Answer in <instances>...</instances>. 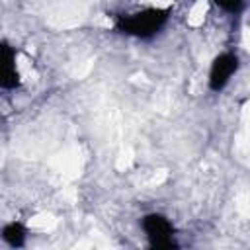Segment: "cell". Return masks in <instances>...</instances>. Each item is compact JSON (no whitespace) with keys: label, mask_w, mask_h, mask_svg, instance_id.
Segmentation results:
<instances>
[{"label":"cell","mask_w":250,"mask_h":250,"mask_svg":"<svg viewBox=\"0 0 250 250\" xmlns=\"http://www.w3.org/2000/svg\"><path fill=\"white\" fill-rule=\"evenodd\" d=\"M168 20H170V10L168 8L148 6V8H143V10H135V12L117 16L113 20V27H115V31L127 35V37L150 39V37L158 35L164 29Z\"/></svg>","instance_id":"cell-1"},{"label":"cell","mask_w":250,"mask_h":250,"mask_svg":"<svg viewBox=\"0 0 250 250\" xmlns=\"http://www.w3.org/2000/svg\"><path fill=\"white\" fill-rule=\"evenodd\" d=\"M141 227L148 240V246L154 250H174L178 248L176 229L172 221L162 213H146L141 219Z\"/></svg>","instance_id":"cell-2"},{"label":"cell","mask_w":250,"mask_h":250,"mask_svg":"<svg viewBox=\"0 0 250 250\" xmlns=\"http://www.w3.org/2000/svg\"><path fill=\"white\" fill-rule=\"evenodd\" d=\"M240 66V59L236 53L232 51H223L219 53L209 68V76H207V84L211 92H221L225 90V86L230 82V78L236 74Z\"/></svg>","instance_id":"cell-3"},{"label":"cell","mask_w":250,"mask_h":250,"mask_svg":"<svg viewBox=\"0 0 250 250\" xmlns=\"http://www.w3.org/2000/svg\"><path fill=\"white\" fill-rule=\"evenodd\" d=\"M16 57H18L16 49L10 43L0 41V88L2 90H14L20 86Z\"/></svg>","instance_id":"cell-4"},{"label":"cell","mask_w":250,"mask_h":250,"mask_svg":"<svg viewBox=\"0 0 250 250\" xmlns=\"http://www.w3.org/2000/svg\"><path fill=\"white\" fill-rule=\"evenodd\" d=\"M0 236L2 240L12 246V248H21L25 246V240H27V230L25 227L20 223V221H12V223H6L0 230Z\"/></svg>","instance_id":"cell-5"},{"label":"cell","mask_w":250,"mask_h":250,"mask_svg":"<svg viewBox=\"0 0 250 250\" xmlns=\"http://www.w3.org/2000/svg\"><path fill=\"white\" fill-rule=\"evenodd\" d=\"M215 4L229 14H240L244 10V0H215Z\"/></svg>","instance_id":"cell-6"}]
</instances>
